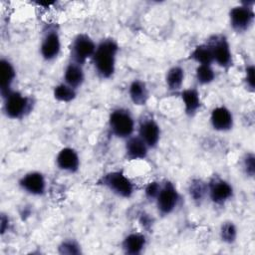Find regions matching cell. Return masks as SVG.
Returning <instances> with one entry per match:
<instances>
[{"mask_svg":"<svg viewBox=\"0 0 255 255\" xmlns=\"http://www.w3.org/2000/svg\"><path fill=\"white\" fill-rule=\"evenodd\" d=\"M117 52L118 45L111 39L102 41L96 48L93 62L97 73L102 78H110L114 74Z\"/></svg>","mask_w":255,"mask_h":255,"instance_id":"6da1fadb","label":"cell"},{"mask_svg":"<svg viewBox=\"0 0 255 255\" xmlns=\"http://www.w3.org/2000/svg\"><path fill=\"white\" fill-rule=\"evenodd\" d=\"M100 183L107 186L111 191L121 197H130L133 192V185L131 181L124 175L122 171H113L104 175Z\"/></svg>","mask_w":255,"mask_h":255,"instance_id":"7a4b0ae2","label":"cell"},{"mask_svg":"<svg viewBox=\"0 0 255 255\" xmlns=\"http://www.w3.org/2000/svg\"><path fill=\"white\" fill-rule=\"evenodd\" d=\"M109 124L113 133L119 137H129L134 128L131 116L125 110L114 111L110 116Z\"/></svg>","mask_w":255,"mask_h":255,"instance_id":"3957f363","label":"cell"},{"mask_svg":"<svg viewBox=\"0 0 255 255\" xmlns=\"http://www.w3.org/2000/svg\"><path fill=\"white\" fill-rule=\"evenodd\" d=\"M4 101V112L11 119L22 118L30 110V100L18 92H11Z\"/></svg>","mask_w":255,"mask_h":255,"instance_id":"277c9868","label":"cell"},{"mask_svg":"<svg viewBox=\"0 0 255 255\" xmlns=\"http://www.w3.org/2000/svg\"><path fill=\"white\" fill-rule=\"evenodd\" d=\"M96 45L94 41L86 34L78 35L72 44L71 56L74 63L82 65L90 57H93L96 51Z\"/></svg>","mask_w":255,"mask_h":255,"instance_id":"5b68a950","label":"cell"},{"mask_svg":"<svg viewBox=\"0 0 255 255\" xmlns=\"http://www.w3.org/2000/svg\"><path fill=\"white\" fill-rule=\"evenodd\" d=\"M155 199L158 211L161 214L166 215L175 208L179 196L174 185L171 182H166L161 186Z\"/></svg>","mask_w":255,"mask_h":255,"instance_id":"8992f818","label":"cell"},{"mask_svg":"<svg viewBox=\"0 0 255 255\" xmlns=\"http://www.w3.org/2000/svg\"><path fill=\"white\" fill-rule=\"evenodd\" d=\"M230 23L232 28L237 32L248 29L254 19V13L248 6H238L230 10Z\"/></svg>","mask_w":255,"mask_h":255,"instance_id":"52a82bcc","label":"cell"},{"mask_svg":"<svg viewBox=\"0 0 255 255\" xmlns=\"http://www.w3.org/2000/svg\"><path fill=\"white\" fill-rule=\"evenodd\" d=\"M212 48L213 60L221 67H228L231 64V52L225 37L216 36L214 41L209 44Z\"/></svg>","mask_w":255,"mask_h":255,"instance_id":"ba28073f","label":"cell"},{"mask_svg":"<svg viewBox=\"0 0 255 255\" xmlns=\"http://www.w3.org/2000/svg\"><path fill=\"white\" fill-rule=\"evenodd\" d=\"M20 186L33 195H41L45 191L46 182L44 176L37 171L25 174L19 181Z\"/></svg>","mask_w":255,"mask_h":255,"instance_id":"9c48e42d","label":"cell"},{"mask_svg":"<svg viewBox=\"0 0 255 255\" xmlns=\"http://www.w3.org/2000/svg\"><path fill=\"white\" fill-rule=\"evenodd\" d=\"M60 37L56 31H49L41 44V55L45 60H53L60 52Z\"/></svg>","mask_w":255,"mask_h":255,"instance_id":"30bf717a","label":"cell"},{"mask_svg":"<svg viewBox=\"0 0 255 255\" xmlns=\"http://www.w3.org/2000/svg\"><path fill=\"white\" fill-rule=\"evenodd\" d=\"M233 193L231 185L221 179L213 180L209 184V195L213 202L217 204H222L228 200Z\"/></svg>","mask_w":255,"mask_h":255,"instance_id":"8fae6325","label":"cell"},{"mask_svg":"<svg viewBox=\"0 0 255 255\" xmlns=\"http://www.w3.org/2000/svg\"><path fill=\"white\" fill-rule=\"evenodd\" d=\"M159 133L158 125L151 119L144 120L139 126V136L149 147H153L157 144Z\"/></svg>","mask_w":255,"mask_h":255,"instance_id":"7c38bea8","label":"cell"},{"mask_svg":"<svg viewBox=\"0 0 255 255\" xmlns=\"http://www.w3.org/2000/svg\"><path fill=\"white\" fill-rule=\"evenodd\" d=\"M56 161L61 169L69 172L77 171L80 164L77 152L71 147H65L61 149L57 155Z\"/></svg>","mask_w":255,"mask_h":255,"instance_id":"4fadbf2b","label":"cell"},{"mask_svg":"<svg viewBox=\"0 0 255 255\" xmlns=\"http://www.w3.org/2000/svg\"><path fill=\"white\" fill-rule=\"evenodd\" d=\"M210 121L212 127L217 130H228L233 125L232 115L225 107L215 108L211 113Z\"/></svg>","mask_w":255,"mask_h":255,"instance_id":"5bb4252c","label":"cell"},{"mask_svg":"<svg viewBox=\"0 0 255 255\" xmlns=\"http://www.w3.org/2000/svg\"><path fill=\"white\" fill-rule=\"evenodd\" d=\"M0 90L1 95L3 98H5L8 94H10L11 91V84L13 83V80L16 76L14 67L12 64L5 59H1L0 61Z\"/></svg>","mask_w":255,"mask_h":255,"instance_id":"9a60e30c","label":"cell"},{"mask_svg":"<svg viewBox=\"0 0 255 255\" xmlns=\"http://www.w3.org/2000/svg\"><path fill=\"white\" fill-rule=\"evenodd\" d=\"M126 151L129 159L144 158L147 154V144L140 136H132L127 140Z\"/></svg>","mask_w":255,"mask_h":255,"instance_id":"2e32d148","label":"cell"},{"mask_svg":"<svg viewBox=\"0 0 255 255\" xmlns=\"http://www.w3.org/2000/svg\"><path fill=\"white\" fill-rule=\"evenodd\" d=\"M144 245L145 238L142 234L130 233L125 238L123 242V249L127 254L137 255L141 252Z\"/></svg>","mask_w":255,"mask_h":255,"instance_id":"e0dca14e","label":"cell"},{"mask_svg":"<svg viewBox=\"0 0 255 255\" xmlns=\"http://www.w3.org/2000/svg\"><path fill=\"white\" fill-rule=\"evenodd\" d=\"M65 82L67 85L76 89L84 82V72L81 65L77 63H70L65 70Z\"/></svg>","mask_w":255,"mask_h":255,"instance_id":"ac0fdd59","label":"cell"},{"mask_svg":"<svg viewBox=\"0 0 255 255\" xmlns=\"http://www.w3.org/2000/svg\"><path fill=\"white\" fill-rule=\"evenodd\" d=\"M181 98L185 107V113L188 116H193L200 107L199 94L195 89L184 90L181 93Z\"/></svg>","mask_w":255,"mask_h":255,"instance_id":"d6986e66","label":"cell"},{"mask_svg":"<svg viewBox=\"0 0 255 255\" xmlns=\"http://www.w3.org/2000/svg\"><path fill=\"white\" fill-rule=\"evenodd\" d=\"M129 97L134 105H144L148 98L147 89L145 84L141 81H133L129 86Z\"/></svg>","mask_w":255,"mask_h":255,"instance_id":"ffe728a7","label":"cell"},{"mask_svg":"<svg viewBox=\"0 0 255 255\" xmlns=\"http://www.w3.org/2000/svg\"><path fill=\"white\" fill-rule=\"evenodd\" d=\"M190 57L199 63L200 65H209L214 61L213 60V53L211 46L208 45H200L197 46L194 51L191 53Z\"/></svg>","mask_w":255,"mask_h":255,"instance_id":"44dd1931","label":"cell"},{"mask_svg":"<svg viewBox=\"0 0 255 255\" xmlns=\"http://www.w3.org/2000/svg\"><path fill=\"white\" fill-rule=\"evenodd\" d=\"M165 79H166V84L169 90H172V91L178 90L183 83L184 71L178 66L172 67L168 70Z\"/></svg>","mask_w":255,"mask_h":255,"instance_id":"7402d4cb","label":"cell"},{"mask_svg":"<svg viewBox=\"0 0 255 255\" xmlns=\"http://www.w3.org/2000/svg\"><path fill=\"white\" fill-rule=\"evenodd\" d=\"M54 97L61 102H70L75 99L76 92L75 89H73L69 85L61 84L54 89Z\"/></svg>","mask_w":255,"mask_h":255,"instance_id":"603a6c76","label":"cell"},{"mask_svg":"<svg viewBox=\"0 0 255 255\" xmlns=\"http://www.w3.org/2000/svg\"><path fill=\"white\" fill-rule=\"evenodd\" d=\"M207 191V186L200 179L192 180L189 185V194L194 201L201 200Z\"/></svg>","mask_w":255,"mask_h":255,"instance_id":"cb8c5ba5","label":"cell"},{"mask_svg":"<svg viewBox=\"0 0 255 255\" xmlns=\"http://www.w3.org/2000/svg\"><path fill=\"white\" fill-rule=\"evenodd\" d=\"M215 74L209 65H199L196 69V79L200 84H209L214 80Z\"/></svg>","mask_w":255,"mask_h":255,"instance_id":"d4e9b609","label":"cell"},{"mask_svg":"<svg viewBox=\"0 0 255 255\" xmlns=\"http://www.w3.org/2000/svg\"><path fill=\"white\" fill-rule=\"evenodd\" d=\"M237 231L232 222H224L220 228V237L226 243H233L236 239Z\"/></svg>","mask_w":255,"mask_h":255,"instance_id":"484cf974","label":"cell"},{"mask_svg":"<svg viewBox=\"0 0 255 255\" xmlns=\"http://www.w3.org/2000/svg\"><path fill=\"white\" fill-rule=\"evenodd\" d=\"M59 252L61 254H79L81 253L79 245L72 240H67L62 242V244L59 246Z\"/></svg>","mask_w":255,"mask_h":255,"instance_id":"4316f807","label":"cell"},{"mask_svg":"<svg viewBox=\"0 0 255 255\" xmlns=\"http://www.w3.org/2000/svg\"><path fill=\"white\" fill-rule=\"evenodd\" d=\"M244 169L245 172L250 175L253 176L254 172H255V157L252 153H249L246 155V157L244 158Z\"/></svg>","mask_w":255,"mask_h":255,"instance_id":"83f0119b","label":"cell"},{"mask_svg":"<svg viewBox=\"0 0 255 255\" xmlns=\"http://www.w3.org/2000/svg\"><path fill=\"white\" fill-rule=\"evenodd\" d=\"M160 188H161V185L158 182L152 181V182L148 183L147 186L145 187V195H146V197L149 198V199L156 198Z\"/></svg>","mask_w":255,"mask_h":255,"instance_id":"f1b7e54d","label":"cell"},{"mask_svg":"<svg viewBox=\"0 0 255 255\" xmlns=\"http://www.w3.org/2000/svg\"><path fill=\"white\" fill-rule=\"evenodd\" d=\"M246 82L251 90H254V67L249 66L246 69Z\"/></svg>","mask_w":255,"mask_h":255,"instance_id":"f546056e","label":"cell"},{"mask_svg":"<svg viewBox=\"0 0 255 255\" xmlns=\"http://www.w3.org/2000/svg\"><path fill=\"white\" fill-rule=\"evenodd\" d=\"M7 223H8V218L4 215V214H2V216H1V233L3 234L4 232H5V230H6V225H7Z\"/></svg>","mask_w":255,"mask_h":255,"instance_id":"4dcf8cb0","label":"cell"}]
</instances>
